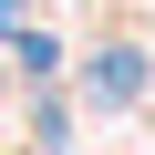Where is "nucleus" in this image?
<instances>
[{
    "label": "nucleus",
    "instance_id": "f257e3e1",
    "mask_svg": "<svg viewBox=\"0 0 155 155\" xmlns=\"http://www.w3.org/2000/svg\"><path fill=\"white\" fill-rule=\"evenodd\" d=\"M145 72H155V62H145L134 41H104V52H93V104H134Z\"/></svg>",
    "mask_w": 155,
    "mask_h": 155
}]
</instances>
